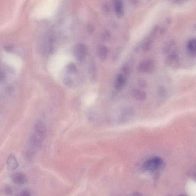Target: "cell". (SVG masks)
Returning <instances> with one entry per match:
<instances>
[{
    "mask_svg": "<svg viewBox=\"0 0 196 196\" xmlns=\"http://www.w3.org/2000/svg\"><path fill=\"white\" fill-rule=\"evenodd\" d=\"M132 95L137 100L144 101L147 98V94L145 91L139 89H135L132 90Z\"/></svg>",
    "mask_w": 196,
    "mask_h": 196,
    "instance_id": "10",
    "label": "cell"
},
{
    "mask_svg": "<svg viewBox=\"0 0 196 196\" xmlns=\"http://www.w3.org/2000/svg\"><path fill=\"white\" fill-rule=\"evenodd\" d=\"M98 53L100 59L102 61H104L107 57L109 50L105 46H100L98 48Z\"/></svg>",
    "mask_w": 196,
    "mask_h": 196,
    "instance_id": "11",
    "label": "cell"
},
{
    "mask_svg": "<svg viewBox=\"0 0 196 196\" xmlns=\"http://www.w3.org/2000/svg\"><path fill=\"white\" fill-rule=\"evenodd\" d=\"M15 196H31L30 193L28 190H24Z\"/></svg>",
    "mask_w": 196,
    "mask_h": 196,
    "instance_id": "17",
    "label": "cell"
},
{
    "mask_svg": "<svg viewBox=\"0 0 196 196\" xmlns=\"http://www.w3.org/2000/svg\"><path fill=\"white\" fill-rule=\"evenodd\" d=\"M175 45V42L173 40H171L166 43L163 46V48H162L163 53L165 54L168 53L171 51L172 48Z\"/></svg>",
    "mask_w": 196,
    "mask_h": 196,
    "instance_id": "14",
    "label": "cell"
},
{
    "mask_svg": "<svg viewBox=\"0 0 196 196\" xmlns=\"http://www.w3.org/2000/svg\"><path fill=\"white\" fill-rule=\"evenodd\" d=\"M127 75L123 73H120L115 79V87L117 89H121L124 87L127 82Z\"/></svg>",
    "mask_w": 196,
    "mask_h": 196,
    "instance_id": "6",
    "label": "cell"
},
{
    "mask_svg": "<svg viewBox=\"0 0 196 196\" xmlns=\"http://www.w3.org/2000/svg\"><path fill=\"white\" fill-rule=\"evenodd\" d=\"M114 9L118 18H121L123 16L124 10L122 1L120 0L115 1L114 3Z\"/></svg>",
    "mask_w": 196,
    "mask_h": 196,
    "instance_id": "9",
    "label": "cell"
},
{
    "mask_svg": "<svg viewBox=\"0 0 196 196\" xmlns=\"http://www.w3.org/2000/svg\"><path fill=\"white\" fill-rule=\"evenodd\" d=\"M11 179L14 183L18 185H24L27 181L26 175L21 172H15L11 176Z\"/></svg>",
    "mask_w": 196,
    "mask_h": 196,
    "instance_id": "5",
    "label": "cell"
},
{
    "mask_svg": "<svg viewBox=\"0 0 196 196\" xmlns=\"http://www.w3.org/2000/svg\"><path fill=\"white\" fill-rule=\"evenodd\" d=\"M3 192L7 195H10L13 193V190L9 186H6L3 189Z\"/></svg>",
    "mask_w": 196,
    "mask_h": 196,
    "instance_id": "16",
    "label": "cell"
},
{
    "mask_svg": "<svg viewBox=\"0 0 196 196\" xmlns=\"http://www.w3.org/2000/svg\"><path fill=\"white\" fill-rule=\"evenodd\" d=\"M110 33L108 31H105L103 32V38L104 40H108L110 38Z\"/></svg>",
    "mask_w": 196,
    "mask_h": 196,
    "instance_id": "19",
    "label": "cell"
},
{
    "mask_svg": "<svg viewBox=\"0 0 196 196\" xmlns=\"http://www.w3.org/2000/svg\"><path fill=\"white\" fill-rule=\"evenodd\" d=\"M196 42L195 39H191L187 43V48L188 51L192 55H195L196 52Z\"/></svg>",
    "mask_w": 196,
    "mask_h": 196,
    "instance_id": "12",
    "label": "cell"
},
{
    "mask_svg": "<svg viewBox=\"0 0 196 196\" xmlns=\"http://www.w3.org/2000/svg\"><path fill=\"white\" fill-rule=\"evenodd\" d=\"M73 53L75 59L79 61H82L85 58L87 54V48L82 43H78L74 46Z\"/></svg>",
    "mask_w": 196,
    "mask_h": 196,
    "instance_id": "4",
    "label": "cell"
},
{
    "mask_svg": "<svg viewBox=\"0 0 196 196\" xmlns=\"http://www.w3.org/2000/svg\"><path fill=\"white\" fill-rule=\"evenodd\" d=\"M46 127L42 121H38L35 125L34 130L30 140V151L28 153L33 156L39 150L45 138Z\"/></svg>",
    "mask_w": 196,
    "mask_h": 196,
    "instance_id": "1",
    "label": "cell"
},
{
    "mask_svg": "<svg viewBox=\"0 0 196 196\" xmlns=\"http://www.w3.org/2000/svg\"><path fill=\"white\" fill-rule=\"evenodd\" d=\"M164 165V161L159 156H154L144 162L143 168L148 172H154L159 170Z\"/></svg>",
    "mask_w": 196,
    "mask_h": 196,
    "instance_id": "2",
    "label": "cell"
},
{
    "mask_svg": "<svg viewBox=\"0 0 196 196\" xmlns=\"http://www.w3.org/2000/svg\"><path fill=\"white\" fill-rule=\"evenodd\" d=\"M68 70L71 73H75L76 70V68L74 64H70L69 65L68 67Z\"/></svg>",
    "mask_w": 196,
    "mask_h": 196,
    "instance_id": "20",
    "label": "cell"
},
{
    "mask_svg": "<svg viewBox=\"0 0 196 196\" xmlns=\"http://www.w3.org/2000/svg\"><path fill=\"white\" fill-rule=\"evenodd\" d=\"M132 196H142L141 194H140V193H134L132 194Z\"/></svg>",
    "mask_w": 196,
    "mask_h": 196,
    "instance_id": "22",
    "label": "cell"
},
{
    "mask_svg": "<svg viewBox=\"0 0 196 196\" xmlns=\"http://www.w3.org/2000/svg\"><path fill=\"white\" fill-rule=\"evenodd\" d=\"M88 30L89 31H90V32L91 31H93V26H91V25H90L88 27Z\"/></svg>",
    "mask_w": 196,
    "mask_h": 196,
    "instance_id": "21",
    "label": "cell"
},
{
    "mask_svg": "<svg viewBox=\"0 0 196 196\" xmlns=\"http://www.w3.org/2000/svg\"><path fill=\"white\" fill-rule=\"evenodd\" d=\"M179 62V57L177 54L174 53L169 54L166 60V64L169 67L174 68Z\"/></svg>",
    "mask_w": 196,
    "mask_h": 196,
    "instance_id": "8",
    "label": "cell"
},
{
    "mask_svg": "<svg viewBox=\"0 0 196 196\" xmlns=\"http://www.w3.org/2000/svg\"><path fill=\"white\" fill-rule=\"evenodd\" d=\"M138 84L140 87L142 88L145 87L146 86L147 82L144 79H140L138 80Z\"/></svg>",
    "mask_w": 196,
    "mask_h": 196,
    "instance_id": "18",
    "label": "cell"
},
{
    "mask_svg": "<svg viewBox=\"0 0 196 196\" xmlns=\"http://www.w3.org/2000/svg\"><path fill=\"white\" fill-rule=\"evenodd\" d=\"M155 64L151 59H147L142 61L138 66V70L141 73L150 74L153 72Z\"/></svg>",
    "mask_w": 196,
    "mask_h": 196,
    "instance_id": "3",
    "label": "cell"
},
{
    "mask_svg": "<svg viewBox=\"0 0 196 196\" xmlns=\"http://www.w3.org/2000/svg\"><path fill=\"white\" fill-rule=\"evenodd\" d=\"M133 114V112L131 109H126L123 112L121 115V121H127L129 120L130 119L132 118Z\"/></svg>",
    "mask_w": 196,
    "mask_h": 196,
    "instance_id": "13",
    "label": "cell"
},
{
    "mask_svg": "<svg viewBox=\"0 0 196 196\" xmlns=\"http://www.w3.org/2000/svg\"><path fill=\"white\" fill-rule=\"evenodd\" d=\"M7 164L8 170L10 171L15 170L19 166L17 159L13 154H11L8 157L7 161Z\"/></svg>",
    "mask_w": 196,
    "mask_h": 196,
    "instance_id": "7",
    "label": "cell"
},
{
    "mask_svg": "<svg viewBox=\"0 0 196 196\" xmlns=\"http://www.w3.org/2000/svg\"><path fill=\"white\" fill-rule=\"evenodd\" d=\"M152 38H150V39H148L143 45V48L144 50L145 51H148L152 48Z\"/></svg>",
    "mask_w": 196,
    "mask_h": 196,
    "instance_id": "15",
    "label": "cell"
},
{
    "mask_svg": "<svg viewBox=\"0 0 196 196\" xmlns=\"http://www.w3.org/2000/svg\"><path fill=\"white\" fill-rule=\"evenodd\" d=\"M168 196H170V195H168Z\"/></svg>",
    "mask_w": 196,
    "mask_h": 196,
    "instance_id": "24",
    "label": "cell"
},
{
    "mask_svg": "<svg viewBox=\"0 0 196 196\" xmlns=\"http://www.w3.org/2000/svg\"><path fill=\"white\" fill-rule=\"evenodd\" d=\"M179 196H188L186 195L180 194Z\"/></svg>",
    "mask_w": 196,
    "mask_h": 196,
    "instance_id": "23",
    "label": "cell"
}]
</instances>
